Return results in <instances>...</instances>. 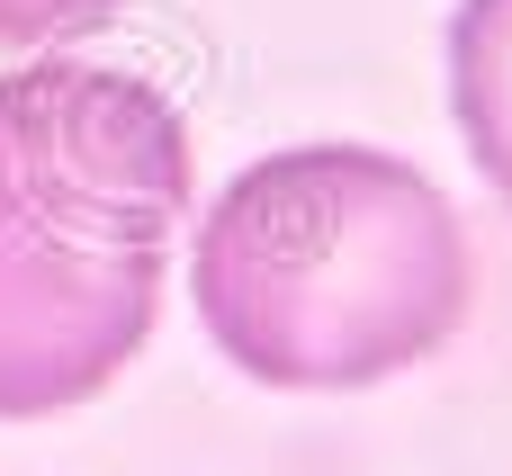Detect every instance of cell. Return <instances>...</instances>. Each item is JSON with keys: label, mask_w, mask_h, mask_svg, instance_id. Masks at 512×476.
I'll list each match as a JSON object with an SVG mask.
<instances>
[{"label": "cell", "mask_w": 512, "mask_h": 476, "mask_svg": "<svg viewBox=\"0 0 512 476\" xmlns=\"http://www.w3.org/2000/svg\"><path fill=\"white\" fill-rule=\"evenodd\" d=\"M189 297L243 378L342 396L432 360L468 324V234L414 162L288 144L198 216Z\"/></svg>", "instance_id": "cell-1"}, {"label": "cell", "mask_w": 512, "mask_h": 476, "mask_svg": "<svg viewBox=\"0 0 512 476\" xmlns=\"http://www.w3.org/2000/svg\"><path fill=\"white\" fill-rule=\"evenodd\" d=\"M189 216L180 108L108 63L0 72V234L63 252H162Z\"/></svg>", "instance_id": "cell-2"}, {"label": "cell", "mask_w": 512, "mask_h": 476, "mask_svg": "<svg viewBox=\"0 0 512 476\" xmlns=\"http://www.w3.org/2000/svg\"><path fill=\"white\" fill-rule=\"evenodd\" d=\"M162 252H63L0 234V423L90 405L153 333Z\"/></svg>", "instance_id": "cell-3"}, {"label": "cell", "mask_w": 512, "mask_h": 476, "mask_svg": "<svg viewBox=\"0 0 512 476\" xmlns=\"http://www.w3.org/2000/svg\"><path fill=\"white\" fill-rule=\"evenodd\" d=\"M450 117L486 189L512 207V0H459L450 18Z\"/></svg>", "instance_id": "cell-4"}, {"label": "cell", "mask_w": 512, "mask_h": 476, "mask_svg": "<svg viewBox=\"0 0 512 476\" xmlns=\"http://www.w3.org/2000/svg\"><path fill=\"white\" fill-rule=\"evenodd\" d=\"M117 0H0V45H63L90 36Z\"/></svg>", "instance_id": "cell-5"}]
</instances>
